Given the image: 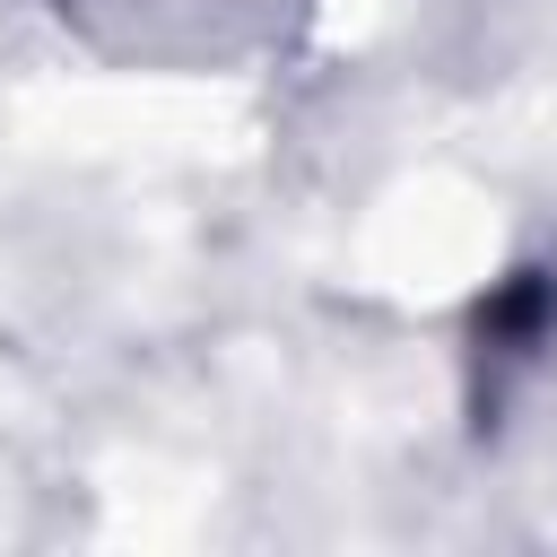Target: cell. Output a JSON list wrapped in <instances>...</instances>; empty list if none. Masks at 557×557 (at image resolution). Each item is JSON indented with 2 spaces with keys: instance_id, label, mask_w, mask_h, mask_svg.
<instances>
[{
  "instance_id": "cell-1",
  "label": "cell",
  "mask_w": 557,
  "mask_h": 557,
  "mask_svg": "<svg viewBox=\"0 0 557 557\" xmlns=\"http://www.w3.org/2000/svg\"><path fill=\"white\" fill-rule=\"evenodd\" d=\"M87 44L122 52V61H165V70H226L252 61L270 44H287V26L313 0H52Z\"/></svg>"
},
{
  "instance_id": "cell-2",
  "label": "cell",
  "mask_w": 557,
  "mask_h": 557,
  "mask_svg": "<svg viewBox=\"0 0 557 557\" xmlns=\"http://www.w3.org/2000/svg\"><path fill=\"white\" fill-rule=\"evenodd\" d=\"M557 339V270H513L487 287L479 305V374H487V400Z\"/></svg>"
}]
</instances>
